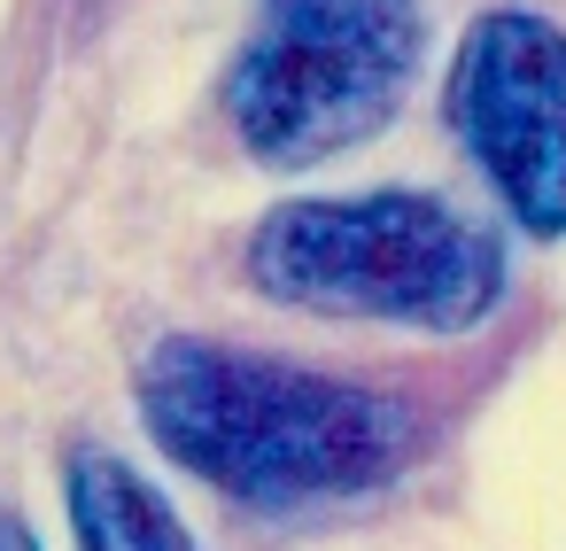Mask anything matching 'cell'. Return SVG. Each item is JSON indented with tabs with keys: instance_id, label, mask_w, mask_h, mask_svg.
<instances>
[{
	"instance_id": "cell-2",
	"label": "cell",
	"mask_w": 566,
	"mask_h": 551,
	"mask_svg": "<svg viewBox=\"0 0 566 551\" xmlns=\"http://www.w3.org/2000/svg\"><path fill=\"white\" fill-rule=\"evenodd\" d=\"M256 295L311 319H365L411 334H473L504 303V241L419 187L303 195L249 233Z\"/></svg>"
},
{
	"instance_id": "cell-5",
	"label": "cell",
	"mask_w": 566,
	"mask_h": 551,
	"mask_svg": "<svg viewBox=\"0 0 566 551\" xmlns=\"http://www.w3.org/2000/svg\"><path fill=\"white\" fill-rule=\"evenodd\" d=\"M63 505H71L78 551H195V536L179 528L164 489L117 450L78 443L63 466Z\"/></svg>"
},
{
	"instance_id": "cell-3",
	"label": "cell",
	"mask_w": 566,
	"mask_h": 551,
	"mask_svg": "<svg viewBox=\"0 0 566 551\" xmlns=\"http://www.w3.org/2000/svg\"><path fill=\"white\" fill-rule=\"evenodd\" d=\"M427 63L419 0H256L226 63V117L272 171L365 148Z\"/></svg>"
},
{
	"instance_id": "cell-6",
	"label": "cell",
	"mask_w": 566,
	"mask_h": 551,
	"mask_svg": "<svg viewBox=\"0 0 566 551\" xmlns=\"http://www.w3.org/2000/svg\"><path fill=\"white\" fill-rule=\"evenodd\" d=\"M0 551H40V536H32L24 512H9V505H0Z\"/></svg>"
},
{
	"instance_id": "cell-1",
	"label": "cell",
	"mask_w": 566,
	"mask_h": 551,
	"mask_svg": "<svg viewBox=\"0 0 566 551\" xmlns=\"http://www.w3.org/2000/svg\"><path fill=\"white\" fill-rule=\"evenodd\" d=\"M133 396L148 443L179 474L264 512L388 489L419 450V419L396 396L202 334H164Z\"/></svg>"
},
{
	"instance_id": "cell-4",
	"label": "cell",
	"mask_w": 566,
	"mask_h": 551,
	"mask_svg": "<svg viewBox=\"0 0 566 551\" xmlns=\"http://www.w3.org/2000/svg\"><path fill=\"white\" fill-rule=\"evenodd\" d=\"M442 110L520 233L566 241V32L535 9L473 17Z\"/></svg>"
}]
</instances>
